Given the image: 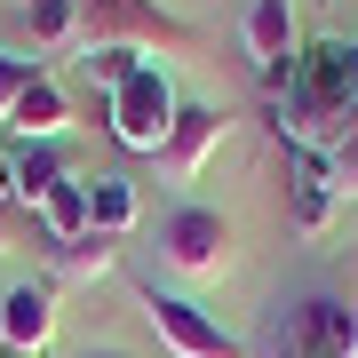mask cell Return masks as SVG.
<instances>
[{
	"mask_svg": "<svg viewBox=\"0 0 358 358\" xmlns=\"http://www.w3.org/2000/svg\"><path fill=\"white\" fill-rule=\"evenodd\" d=\"M247 358H358V294L303 287L287 303H271L263 350H247Z\"/></svg>",
	"mask_w": 358,
	"mask_h": 358,
	"instance_id": "cell-1",
	"label": "cell"
},
{
	"mask_svg": "<svg viewBox=\"0 0 358 358\" xmlns=\"http://www.w3.org/2000/svg\"><path fill=\"white\" fill-rule=\"evenodd\" d=\"M80 8V40L72 48L80 56H96V48H167V56H199L207 48V32L199 24H183V16H167L159 0H72Z\"/></svg>",
	"mask_w": 358,
	"mask_h": 358,
	"instance_id": "cell-2",
	"label": "cell"
},
{
	"mask_svg": "<svg viewBox=\"0 0 358 358\" xmlns=\"http://www.w3.org/2000/svg\"><path fill=\"white\" fill-rule=\"evenodd\" d=\"M176 103H183V96H176V80H167V64L143 56V64L103 96V120H112V136L128 143V152H152V159H159L167 128H176Z\"/></svg>",
	"mask_w": 358,
	"mask_h": 358,
	"instance_id": "cell-3",
	"label": "cell"
},
{
	"mask_svg": "<svg viewBox=\"0 0 358 358\" xmlns=\"http://www.w3.org/2000/svg\"><path fill=\"white\" fill-rule=\"evenodd\" d=\"M136 303H143L152 334H159L176 358H247V343H239L223 319H207V303H192V294H167L159 279H136Z\"/></svg>",
	"mask_w": 358,
	"mask_h": 358,
	"instance_id": "cell-4",
	"label": "cell"
},
{
	"mask_svg": "<svg viewBox=\"0 0 358 358\" xmlns=\"http://www.w3.org/2000/svg\"><path fill=\"white\" fill-rule=\"evenodd\" d=\"M159 263L183 271V279H215L231 263V223L215 207H176V215H159Z\"/></svg>",
	"mask_w": 358,
	"mask_h": 358,
	"instance_id": "cell-5",
	"label": "cell"
},
{
	"mask_svg": "<svg viewBox=\"0 0 358 358\" xmlns=\"http://www.w3.org/2000/svg\"><path fill=\"white\" fill-rule=\"evenodd\" d=\"M310 112H358V40H310L303 56H294V88Z\"/></svg>",
	"mask_w": 358,
	"mask_h": 358,
	"instance_id": "cell-6",
	"label": "cell"
},
{
	"mask_svg": "<svg viewBox=\"0 0 358 358\" xmlns=\"http://www.w3.org/2000/svg\"><path fill=\"white\" fill-rule=\"evenodd\" d=\"M247 56H255V80L271 96L294 88V0H247Z\"/></svg>",
	"mask_w": 358,
	"mask_h": 358,
	"instance_id": "cell-7",
	"label": "cell"
},
{
	"mask_svg": "<svg viewBox=\"0 0 358 358\" xmlns=\"http://www.w3.org/2000/svg\"><path fill=\"white\" fill-rule=\"evenodd\" d=\"M223 136H231L223 103H176V128H167V143H159V167L176 183H199V167L223 152Z\"/></svg>",
	"mask_w": 358,
	"mask_h": 358,
	"instance_id": "cell-8",
	"label": "cell"
},
{
	"mask_svg": "<svg viewBox=\"0 0 358 358\" xmlns=\"http://www.w3.org/2000/svg\"><path fill=\"white\" fill-rule=\"evenodd\" d=\"M0 343L24 358H48V343H56V287L48 279H16L0 294Z\"/></svg>",
	"mask_w": 358,
	"mask_h": 358,
	"instance_id": "cell-9",
	"label": "cell"
},
{
	"mask_svg": "<svg viewBox=\"0 0 358 358\" xmlns=\"http://www.w3.org/2000/svg\"><path fill=\"white\" fill-rule=\"evenodd\" d=\"M120 271V239L112 231H80V239H40V279L64 287V279H103Z\"/></svg>",
	"mask_w": 358,
	"mask_h": 358,
	"instance_id": "cell-10",
	"label": "cell"
},
{
	"mask_svg": "<svg viewBox=\"0 0 358 358\" xmlns=\"http://www.w3.org/2000/svg\"><path fill=\"white\" fill-rule=\"evenodd\" d=\"M64 128H72V103H64V88H56L48 72H40L32 88L16 96V112H8V136H16V143H56Z\"/></svg>",
	"mask_w": 358,
	"mask_h": 358,
	"instance_id": "cell-11",
	"label": "cell"
},
{
	"mask_svg": "<svg viewBox=\"0 0 358 358\" xmlns=\"http://www.w3.org/2000/svg\"><path fill=\"white\" fill-rule=\"evenodd\" d=\"M8 159H16V207H24V215H40V199H48L56 183H72V159L56 152V143H8Z\"/></svg>",
	"mask_w": 358,
	"mask_h": 358,
	"instance_id": "cell-12",
	"label": "cell"
},
{
	"mask_svg": "<svg viewBox=\"0 0 358 358\" xmlns=\"http://www.w3.org/2000/svg\"><path fill=\"white\" fill-rule=\"evenodd\" d=\"M287 192H294V231H319L334 223V183H327V167H319V152H303L294 159V176H287Z\"/></svg>",
	"mask_w": 358,
	"mask_h": 358,
	"instance_id": "cell-13",
	"label": "cell"
},
{
	"mask_svg": "<svg viewBox=\"0 0 358 358\" xmlns=\"http://www.w3.org/2000/svg\"><path fill=\"white\" fill-rule=\"evenodd\" d=\"M40 239H80V231H96L88 223V176H72V183H56L48 199H40Z\"/></svg>",
	"mask_w": 358,
	"mask_h": 358,
	"instance_id": "cell-14",
	"label": "cell"
},
{
	"mask_svg": "<svg viewBox=\"0 0 358 358\" xmlns=\"http://www.w3.org/2000/svg\"><path fill=\"white\" fill-rule=\"evenodd\" d=\"M88 223L112 231V239L136 231V183H128V176H96V183H88Z\"/></svg>",
	"mask_w": 358,
	"mask_h": 358,
	"instance_id": "cell-15",
	"label": "cell"
},
{
	"mask_svg": "<svg viewBox=\"0 0 358 358\" xmlns=\"http://www.w3.org/2000/svg\"><path fill=\"white\" fill-rule=\"evenodd\" d=\"M24 32L40 40V48H72L80 40V8L72 0H24Z\"/></svg>",
	"mask_w": 358,
	"mask_h": 358,
	"instance_id": "cell-16",
	"label": "cell"
},
{
	"mask_svg": "<svg viewBox=\"0 0 358 358\" xmlns=\"http://www.w3.org/2000/svg\"><path fill=\"white\" fill-rule=\"evenodd\" d=\"M319 167H327V183H334V199H358V112L343 120V136L319 152Z\"/></svg>",
	"mask_w": 358,
	"mask_h": 358,
	"instance_id": "cell-17",
	"label": "cell"
},
{
	"mask_svg": "<svg viewBox=\"0 0 358 358\" xmlns=\"http://www.w3.org/2000/svg\"><path fill=\"white\" fill-rule=\"evenodd\" d=\"M136 64H143V56H136V48H96V56H80V72H88V80H96V88H103V96H112V88H120V80H128V72H136Z\"/></svg>",
	"mask_w": 358,
	"mask_h": 358,
	"instance_id": "cell-18",
	"label": "cell"
},
{
	"mask_svg": "<svg viewBox=\"0 0 358 358\" xmlns=\"http://www.w3.org/2000/svg\"><path fill=\"white\" fill-rule=\"evenodd\" d=\"M40 80V64H24V56H0V128H8V112H16V96H24Z\"/></svg>",
	"mask_w": 358,
	"mask_h": 358,
	"instance_id": "cell-19",
	"label": "cell"
},
{
	"mask_svg": "<svg viewBox=\"0 0 358 358\" xmlns=\"http://www.w3.org/2000/svg\"><path fill=\"white\" fill-rule=\"evenodd\" d=\"M24 239L40 247V223L24 215V207H0V255H8V247H24Z\"/></svg>",
	"mask_w": 358,
	"mask_h": 358,
	"instance_id": "cell-20",
	"label": "cell"
},
{
	"mask_svg": "<svg viewBox=\"0 0 358 358\" xmlns=\"http://www.w3.org/2000/svg\"><path fill=\"white\" fill-rule=\"evenodd\" d=\"M0 207H16V159H8V143H0Z\"/></svg>",
	"mask_w": 358,
	"mask_h": 358,
	"instance_id": "cell-21",
	"label": "cell"
},
{
	"mask_svg": "<svg viewBox=\"0 0 358 358\" xmlns=\"http://www.w3.org/2000/svg\"><path fill=\"white\" fill-rule=\"evenodd\" d=\"M80 358H128V350H103V343H88V350H80Z\"/></svg>",
	"mask_w": 358,
	"mask_h": 358,
	"instance_id": "cell-22",
	"label": "cell"
},
{
	"mask_svg": "<svg viewBox=\"0 0 358 358\" xmlns=\"http://www.w3.org/2000/svg\"><path fill=\"white\" fill-rule=\"evenodd\" d=\"M0 294H8V287H0ZM0 358H8V343H0Z\"/></svg>",
	"mask_w": 358,
	"mask_h": 358,
	"instance_id": "cell-23",
	"label": "cell"
},
{
	"mask_svg": "<svg viewBox=\"0 0 358 358\" xmlns=\"http://www.w3.org/2000/svg\"><path fill=\"white\" fill-rule=\"evenodd\" d=\"M8 358H24V350H8Z\"/></svg>",
	"mask_w": 358,
	"mask_h": 358,
	"instance_id": "cell-24",
	"label": "cell"
}]
</instances>
